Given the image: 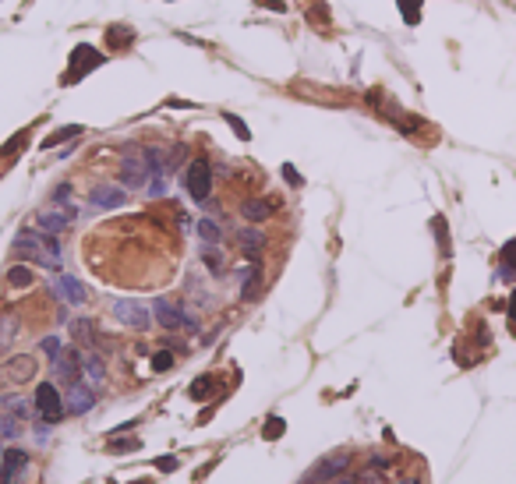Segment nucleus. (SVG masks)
<instances>
[{
    "mask_svg": "<svg viewBox=\"0 0 516 484\" xmlns=\"http://www.w3.org/2000/svg\"><path fill=\"white\" fill-rule=\"evenodd\" d=\"M131 39H135V28H131V25H110V28H106V43H110V50H127Z\"/></svg>",
    "mask_w": 516,
    "mask_h": 484,
    "instance_id": "6ab92c4d",
    "label": "nucleus"
},
{
    "mask_svg": "<svg viewBox=\"0 0 516 484\" xmlns=\"http://www.w3.org/2000/svg\"><path fill=\"white\" fill-rule=\"evenodd\" d=\"M431 230H435V237H438V251H442V255H449V230H446V219H442V216H435Z\"/></svg>",
    "mask_w": 516,
    "mask_h": 484,
    "instance_id": "2f4dec72",
    "label": "nucleus"
},
{
    "mask_svg": "<svg viewBox=\"0 0 516 484\" xmlns=\"http://www.w3.org/2000/svg\"><path fill=\"white\" fill-rule=\"evenodd\" d=\"M152 467H156V470H163V474H174V470H177L181 463H177V456H159V460H156Z\"/></svg>",
    "mask_w": 516,
    "mask_h": 484,
    "instance_id": "c9c22d12",
    "label": "nucleus"
},
{
    "mask_svg": "<svg viewBox=\"0 0 516 484\" xmlns=\"http://www.w3.org/2000/svg\"><path fill=\"white\" fill-rule=\"evenodd\" d=\"M36 410H39V417H43V424H57L60 417H64V399H60V392L53 389V382H43V386L36 389Z\"/></svg>",
    "mask_w": 516,
    "mask_h": 484,
    "instance_id": "7ed1b4c3",
    "label": "nucleus"
},
{
    "mask_svg": "<svg viewBox=\"0 0 516 484\" xmlns=\"http://www.w3.org/2000/svg\"><path fill=\"white\" fill-rule=\"evenodd\" d=\"M21 145H25V131H18V135H14V138H11V142L0 149V156H11V152H18Z\"/></svg>",
    "mask_w": 516,
    "mask_h": 484,
    "instance_id": "e433bc0d",
    "label": "nucleus"
},
{
    "mask_svg": "<svg viewBox=\"0 0 516 484\" xmlns=\"http://www.w3.org/2000/svg\"><path fill=\"white\" fill-rule=\"evenodd\" d=\"M241 280H244V283H241V297L251 300V297L258 293V287H262V269H258V265H248V269L241 273Z\"/></svg>",
    "mask_w": 516,
    "mask_h": 484,
    "instance_id": "412c9836",
    "label": "nucleus"
},
{
    "mask_svg": "<svg viewBox=\"0 0 516 484\" xmlns=\"http://www.w3.org/2000/svg\"><path fill=\"white\" fill-rule=\"evenodd\" d=\"M68 201H71V184H60L53 191V205H68Z\"/></svg>",
    "mask_w": 516,
    "mask_h": 484,
    "instance_id": "58836bf2",
    "label": "nucleus"
},
{
    "mask_svg": "<svg viewBox=\"0 0 516 484\" xmlns=\"http://www.w3.org/2000/svg\"><path fill=\"white\" fill-rule=\"evenodd\" d=\"M103 64V53L100 50H93V46H75L71 50V64H68V75H64V85H75V82H82L89 71H96Z\"/></svg>",
    "mask_w": 516,
    "mask_h": 484,
    "instance_id": "f03ea898",
    "label": "nucleus"
},
{
    "mask_svg": "<svg viewBox=\"0 0 516 484\" xmlns=\"http://www.w3.org/2000/svg\"><path fill=\"white\" fill-rule=\"evenodd\" d=\"M152 315H156V322L163 325V329H199V318H191V315H184L177 304H170L167 297H159L156 304H152Z\"/></svg>",
    "mask_w": 516,
    "mask_h": 484,
    "instance_id": "20e7f679",
    "label": "nucleus"
},
{
    "mask_svg": "<svg viewBox=\"0 0 516 484\" xmlns=\"http://www.w3.org/2000/svg\"><path fill=\"white\" fill-rule=\"evenodd\" d=\"M273 209H276V201H269V198H248V201L241 205V216H244L248 223H262V219L273 216Z\"/></svg>",
    "mask_w": 516,
    "mask_h": 484,
    "instance_id": "dca6fc26",
    "label": "nucleus"
},
{
    "mask_svg": "<svg viewBox=\"0 0 516 484\" xmlns=\"http://www.w3.org/2000/svg\"><path fill=\"white\" fill-rule=\"evenodd\" d=\"M71 336L78 340V343H85V350L96 343V336H93V322H85V318H78V322H71Z\"/></svg>",
    "mask_w": 516,
    "mask_h": 484,
    "instance_id": "b1692460",
    "label": "nucleus"
},
{
    "mask_svg": "<svg viewBox=\"0 0 516 484\" xmlns=\"http://www.w3.org/2000/svg\"><path fill=\"white\" fill-rule=\"evenodd\" d=\"M354 481H357V484H386V478H382V470H379V467H364Z\"/></svg>",
    "mask_w": 516,
    "mask_h": 484,
    "instance_id": "473e14b6",
    "label": "nucleus"
},
{
    "mask_svg": "<svg viewBox=\"0 0 516 484\" xmlns=\"http://www.w3.org/2000/svg\"><path fill=\"white\" fill-rule=\"evenodd\" d=\"M209 191H212V167H209V159H195L188 167V194L195 201H206Z\"/></svg>",
    "mask_w": 516,
    "mask_h": 484,
    "instance_id": "6e6552de",
    "label": "nucleus"
},
{
    "mask_svg": "<svg viewBox=\"0 0 516 484\" xmlns=\"http://www.w3.org/2000/svg\"><path fill=\"white\" fill-rule=\"evenodd\" d=\"M32 375H36V357H28V354H18L0 364V386H21Z\"/></svg>",
    "mask_w": 516,
    "mask_h": 484,
    "instance_id": "39448f33",
    "label": "nucleus"
},
{
    "mask_svg": "<svg viewBox=\"0 0 516 484\" xmlns=\"http://www.w3.org/2000/svg\"><path fill=\"white\" fill-rule=\"evenodd\" d=\"M202 262L212 269V276H223V255H219V251H212V244H206V248H202Z\"/></svg>",
    "mask_w": 516,
    "mask_h": 484,
    "instance_id": "c756f323",
    "label": "nucleus"
},
{
    "mask_svg": "<svg viewBox=\"0 0 516 484\" xmlns=\"http://www.w3.org/2000/svg\"><path fill=\"white\" fill-rule=\"evenodd\" d=\"M170 368H174V357H170L167 350L152 354V372H170Z\"/></svg>",
    "mask_w": 516,
    "mask_h": 484,
    "instance_id": "f704fd0d",
    "label": "nucleus"
},
{
    "mask_svg": "<svg viewBox=\"0 0 516 484\" xmlns=\"http://www.w3.org/2000/svg\"><path fill=\"white\" fill-rule=\"evenodd\" d=\"M396 4H400L407 25H417V21H421V0H396Z\"/></svg>",
    "mask_w": 516,
    "mask_h": 484,
    "instance_id": "7c9ffc66",
    "label": "nucleus"
},
{
    "mask_svg": "<svg viewBox=\"0 0 516 484\" xmlns=\"http://www.w3.org/2000/svg\"><path fill=\"white\" fill-rule=\"evenodd\" d=\"M25 467H28L25 449H7L4 453V463H0V484H18L25 478Z\"/></svg>",
    "mask_w": 516,
    "mask_h": 484,
    "instance_id": "1a4fd4ad",
    "label": "nucleus"
},
{
    "mask_svg": "<svg viewBox=\"0 0 516 484\" xmlns=\"http://www.w3.org/2000/svg\"><path fill=\"white\" fill-rule=\"evenodd\" d=\"M506 311H510V325H513V332H516V290H513V297H510V307H506Z\"/></svg>",
    "mask_w": 516,
    "mask_h": 484,
    "instance_id": "a19ab883",
    "label": "nucleus"
},
{
    "mask_svg": "<svg viewBox=\"0 0 516 484\" xmlns=\"http://www.w3.org/2000/svg\"><path fill=\"white\" fill-rule=\"evenodd\" d=\"M32 280H36V276H32V269H25V265H11V269H7V283H11V287H32Z\"/></svg>",
    "mask_w": 516,
    "mask_h": 484,
    "instance_id": "bb28decb",
    "label": "nucleus"
},
{
    "mask_svg": "<svg viewBox=\"0 0 516 484\" xmlns=\"http://www.w3.org/2000/svg\"><path fill=\"white\" fill-rule=\"evenodd\" d=\"M36 223H39V230H43V233H60V230H68V226H71V212L46 209V212H39V216H36Z\"/></svg>",
    "mask_w": 516,
    "mask_h": 484,
    "instance_id": "2eb2a0df",
    "label": "nucleus"
},
{
    "mask_svg": "<svg viewBox=\"0 0 516 484\" xmlns=\"http://www.w3.org/2000/svg\"><path fill=\"white\" fill-rule=\"evenodd\" d=\"M75 135H82V127H78V124H68V127L53 131L50 138H43V149H53V145H60V142H71Z\"/></svg>",
    "mask_w": 516,
    "mask_h": 484,
    "instance_id": "5701e85b",
    "label": "nucleus"
},
{
    "mask_svg": "<svg viewBox=\"0 0 516 484\" xmlns=\"http://www.w3.org/2000/svg\"><path fill=\"white\" fill-rule=\"evenodd\" d=\"M14 336H18V315H0V350H7Z\"/></svg>",
    "mask_w": 516,
    "mask_h": 484,
    "instance_id": "4be33fe9",
    "label": "nucleus"
},
{
    "mask_svg": "<svg viewBox=\"0 0 516 484\" xmlns=\"http://www.w3.org/2000/svg\"><path fill=\"white\" fill-rule=\"evenodd\" d=\"M226 124H230V127L237 131V138H241V142H248V138H251V131H248V124H244L241 117H233V113H226Z\"/></svg>",
    "mask_w": 516,
    "mask_h": 484,
    "instance_id": "72a5a7b5",
    "label": "nucleus"
},
{
    "mask_svg": "<svg viewBox=\"0 0 516 484\" xmlns=\"http://www.w3.org/2000/svg\"><path fill=\"white\" fill-rule=\"evenodd\" d=\"M64 406L71 410V414H89L93 406H96V392L89 386H82V382H75V386H68V399H64Z\"/></svg>",
    "mask_w": 516,
    "mask_h": 484,
    "instance_id": "9b49d317",
    "label": "nucleus"
},
{
    "mask_svg": "<svg viewBox=\"0 0 516 484\" xmlns=\"http://www.w3.org/2000/svg\"><path fill=\"white\" fill-rule=\"evenodd\" d=\"M89 201L96 205V209H120L124 201H127V191H120V188H96V191L89 194Z\"/></svg>",
    "mask_w": 516,
    "mask_h": 484,
    "instance_id": "f3484780",
    "label": "nucleus"
},
{
    "mask_svg": "<svg viewBox=\"0 0 516 484\" xmlns=\"http://www.w3.org/2000/svg\"><path fill=\"white\" fill-rule=\"evenodd\" d=\"M499 280H506V283L516 280V241H510L499 255Z\"/></svg>",
    "mask_w": 516,
    "mask_h": 484,
    "instance_id": "aec40b11",
    "label": "nucleus"
},
{
    "mask_svg": "<svg viewBox=\"0 0 516 484\" xmlns=\"http://www.w3.org/2000/svg\"><path fill=\"white\" fill-rule=\"evenodd\" d=\"M332 484H357V481H347V478H343V481H332Z\"/></svg>",
    "mask_w": 516,
    "mask_h": 484,
    "instance_id": "37998d69",
    "label": "nucleus"
},
{
    "mask_svg": "<svg viewBox=\"0 0 516 484\" xmlns=\"http://www.w3.org/2000/svg\"><path fill=\"white\" fill-rule=\"evenodd\" d=\"M39 347H43V354H50V357H57V354H60V340H57V336H46Z\"/></svg>",
    "mask_w": 516,
    "mask_h": 484,
    "instance_id": "4c0bfd02",
    "label": "nucleus"
},
{
    "mask_svg": "<svg viewBox=\"0 0 516 484\" xmlns=\"http://www.w3.org/2000/svg\"><path fill=\"white\" fill-rule=\"evenodd\" d=\"M347 467H350V456H347V453H339V456H325V460L318 463V470L311 474V481H332V478H339Z\"/></svg>",
    "mask_w": 516,
    "mask_h": 484,
    "instance_id": "ddd939ff",
    "label": "nucleus"
},
{
    "mask_svg": "<svg viewBox=\"0 0 516 484\" xmlns=\"http://www.w3.org/2000/svg\"><path fill=\"white\" fill-rule=\"evenodd\" d=\"M195 230H199V237H202L206 244H223V230H219L212 219H199V226H195Z\"/></svg>",
    "mask_w": 516,
    "mask_h": 484,
    "instance_id": "393cba45",
    "label": "nucleus"
},
{
    "mask_svg": "<svg viewBox=\"0 0 516 484\" xmlns=\"http://www.w3.org/2000/svg\"><path fill=\"white\" fill-rule=\"evenodd\" d=\"M53 290L60 293V297H64L68 304H85V300H89L85 287H82V283H78L75 276H57V280H53Z\"/></svg>",
    "mask_w": 516,
    "mask_h": 484,
    "instance_id": "4468645a",
    "label": "nucleus"
},
{
    "mask_svg": "<svg viewBox=\"0 0 516 484\" xmlns=\"http://www.w3.org/2000/svg\"><path fill=\"white\" fill-rule=\"evenodd\" d=\"M283 431H287V421L273 414V417L265 421V428H262V438H265V442H276V438H280Z\"/></svg>",
    "mask_w": 516,
    "mask_h": 484,
    "instance_id": "cd10ccee",
    "label": "nucleus"
},
{
    "mask_svg": "<svg viewBox=\"0 0 516 484\" xmlns=\"http://www.w3.org/2000/svg\"><path fill=\"white\" fill-rule=\"evenodd\" d=\"M4 438H7V435H0V463H4V453H7V449H4Z\"/></svg>",
    "mask_w": 516,
    "mask_h": 484,
    "instance_id": "79ce46f5",
    "label": "nucleus"
},
{
    "mask_svg": "<svg viewBox=\"0 0 516 484\" xmlns=\"http://www.w3.org/2000/svg\"><path fill=\"white\" fill-rule=\"evenodd\" d=\"M106 449H110V456H124V453H135V449H142V438H113Z\"/></svg>",
    "mask_w": 516,
    "mask_h": 484,
    "instance_id": "c85d7f7f",
    "label": "nucleus"
},
{
    "mask_svg": "<svg viewBox=\"0 0 516 484\" xmlns=\"http://www.w3.org/2000/svg\"><path fill=\"white\" fill-rule=\"evenodd\" d=\"M14 251L25 262H36L43 269H60V244L53 241V233H36V230H21L14 241Z\"/></svg>",
    "mask_w": 516,
    "mask_h": 484,
    "instance_id": "f257e3e1",
    "label": "nucleus"
},
{
    "mask_svg": "<svg viewBox=\"0 0 516 484\" xmlns=\"http://www.w3.org/2000/svg\"><path fill=\"white\" fill-rule=\"evenodd\" d=\"M283 177H287V181H290V184H294V188H301V184H305V181H301V174H298V170H294V167H290V163H287V167H283Z\"/></svg>",
    "mask_w": 516,
    "mask_h": 484,
    "instance_id": "ea45409f",
    "label": "nucleus"
},
{
    "mask_svg": "<svg viewBox=\"0 0 516 484\" xmlns=\"http://www.w3.org/2000/svg\"><path fill=\"white\" fill-rule=\"evenodd\" d=\"M149 163H142V159H135V156H127L124 163H120V181L127 184V188H145L152 177H149Z\"/></svg>",
    "mask_w": 516,
    "mask_h": 484,
    "instance_id": "9d476101",
    "label": "nucleus"
},
{
    "mask_svg": "<svg viewBox=\"0 0 516 484\" xmlns=\"http://www.w3.org/2000/svg\"><path fill=\"white\" fill-rule=\"evenodd\" d=\"M237 244H241V251H244L248 258H258L262 248H265V237H262L258 230H241V233H237Z\"/></svg>",
    "mask_w": 516,
    "mask_h": 484,
    "instance_id": "a211bd4d",
    "label": "nucleus"
},
{
    "mask_svg": "<svg viewBox=\"0 0 516 484\" xmlns=\"http://www.w3.org/2000/svg\"><path fill=\"white\" fill-rule=\"evenodd\" d=\"M113 315H117V322H124L127 329H138V332H145L149 329V307L145 304H138V300H117L113 304Z\"/></svg>",
    "mask_w": 516,
    "mask_h": 484,
    "instance_id": "0eeeda50",
    "label": "nucleus"
},
{
    "mask_svg": "<svg viewBox=\"0 0 516 484\" xmlns=\"http://www.w3.org/2000/svg\"><path fill=\"white\" fill-rule=\"evenodd\" d=\"M212 389H216V379H212V375H202V379H195V382H191L188 396H191V399H209V396H212Z\"/></svg>",
    "mask_w": 516,
    "mask_h": 484,
    "instance_id": "a878e982",
    "label": "nucleus"
},
{
    "mask_svg": "<svg viewBox=\"0 0 516 484\" xmlns=\"http://www.w3.org/2000/svg\"><path fill=\"white\" fill-rule=\"evenodd\" d=\"M53 379L64 382V386L82 382V354H78V350H60V354L53 357Z\"/></svg>",
    "mask_w": 516,
    "mask_h": 484,
    "instance_id": "423d86ee",
    "label": "nucleus"
},
{
    "mask_svg": "<svg viewBox=\"0 0 516 484\" xmlns=\"http://www.w3.org/2000/svg\"><path fill=\"white\" fill-rule=\"evenodd\" d=\"M82 354V372H85V379H89V386L100 389L106 382V364L100 354H93V350H78Z\"/></svg>",
    "mask_w": 516,
    "mask_h": 484,
    "instance_id": "f8f14e48",
    "label": "nucleus"
}]
</instances>
